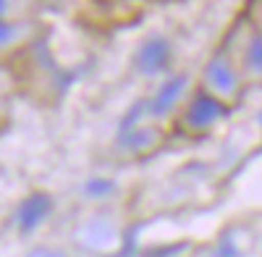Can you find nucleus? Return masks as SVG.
Returning <instances> with one entry per match:
<instances>
[{
	"mask_svg": "<svg viewBox=\"0 0 262 257\" xmlns=\"http://www.w3.org/2000/svg\"><path fill=\"white\" fill-rule=\"evenodd\" d=\"M194 87H196V92H202L205 97L221 105V108H226L228 113L244 100V95L249 90L242 74L236 71L233 60L228 58V53L221 48V42L202 60L200 71H196V79H194Z\"/></svg>",
	"mask_w": 262,
	"mask_h": 257,
	"instance_id": "1",
	"label": "nucleus"
},
{
	"mask_svg": "<svg viewBox=\"0 0 262 257\" xmlns=\"http://www.w3.org/2000/svg\"><path fill=\"white\" fill-rule=\"evenodd\" d=\"M221 48L233 60L247 87H262V29H257L244 16H233L231 27L221 37Z\"/></svg>",
	"mask_w": 262,
	"mask_h": 257,
	"instance_id": "2",
	"label": "nucleus"
},
{
	"mask_svg": "<svg viewBox=\"0 0 262 257\" xmlns=\"http://www.w3.org/2000/svg\"><path fill=\"white\" fill-rule=\"evenodd\" d=\"M42 21L37 16V6L0 0V63H8L27 53L29 45L39 37Z\"/></svg>",
	"mask_w": 262,
	"mask_h": 257,
	"instance_id": "3",
	"label": "nucleus"
},
{
	"mask_svg": "<svg viewBox=\"0 0 262 257\" xmlns=\"http://www.w3.org/2000/svg\"><path fill=\"white\" fill-rule=\"evenodd\" d=\"M226 116H228L226 108H221V105L212 102L210 97H205L202 92H196V87H194V92L184 100V105L179 108L173 123H176L179 134L200 139V137L212 134L217 128V123H221Z\"/></svg>",
	"mask_w": 262,
	"mask_h": 257,
	"instance_id": "4",
	"label": "nucleus"
},
{
	"mask_svg": "<svg viewBox=\"0 0 262 257\" xmlns=\"http://www.w3.org/2000/svg\"><path fill=\"white\" fill-rule=\"evenodd\" d=\"M18 90L16 74L8 63H0V126L11 118V108H13V97Z\"/></svg>",
	"mask_w": 262,
	"mask_h": 257,
	"instance_id": "5",
	"label": "nucleus"
},
{
	"mask_svg": "<svg viewBox=\"0 0 262 257\" xmlns=\"http://www.w3.org/2000/svg\"><path fill=\"white\" fill-rule=\"evenodd\" d=\"M244 16L252 21L257 29H262V0H259V3H249V6H244Z\"/></svg>",
	"mask_w": 262,
	"mask_h": 257,
	"instance_id": "6",
	"label": "nucleus"
}]
</instances>
